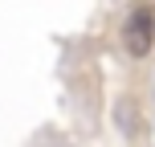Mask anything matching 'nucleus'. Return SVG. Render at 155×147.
<instances>
[{"label": "nucleus", "instance_id": "nucleus-2", "mask_svg": "<svg viewBox=\"0 0 155 147\" xmlns=\"http://www.w3.org/2000/svg\"><path fill=\"white\" fill-rule=\"evenodd\" d=\"M135 119H139L135 102H131V98H118V106H114V123H118V131H123L127 139H135Z\"/></svg>", "mask_w": 155, "mask_h": 147}, {"label": "nucleus", "instance_id": "nucleus-3", "mask_svg": "<svg viewBox=\"0 0 155 147\" xmlns=\"http://www.w3.org/2000/svg\"><path fill=\"white\" fill-rule=\"evenodd\" d=\"M151 102H155V82H151Z\"/></svg>", "mask_w": 155, "mask_h": 147}, {"label": "nucleus", "instance_id": "nucleus-1", "mask_svg": "<svg viewBox=\"0 0 155 147\" xmlns=\"http://www.w3.org/2000/svg\"><path fill=\"white\" fill-rule=\"evenodd\" d=\"M155 49V0H131L123 12V53L143 62Z\"/></svg>", "mask_w": 155, "mask_h": 147}]
</instances>
